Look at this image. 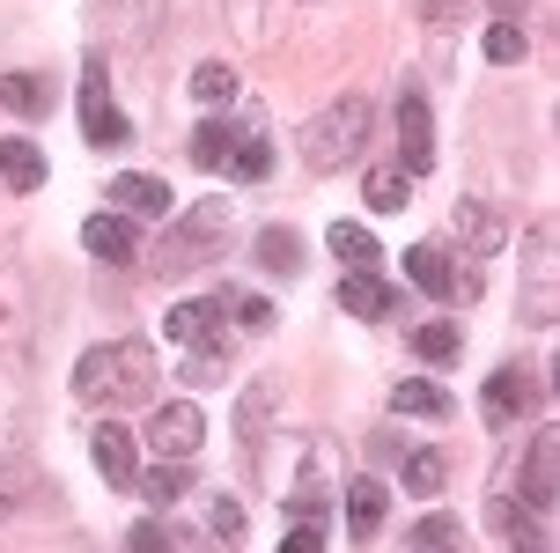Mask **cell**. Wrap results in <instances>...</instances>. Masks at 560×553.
I'll list each match as a JSON object with an SVG mask.
<instances>
[{"label":"cell","mask_w":560,"mask_h":553,"mask_svg":"<svg viewBox=\"0 0 560 553\" xmlns=\"http://www.w3.org/2000/svg\"><path fill=\"white\" fill-rule=\"evenodd\" d=\"M126 553H170L163 525H140V531H133V546H126Z\"/></svg>","instance_id":"39"},{"label":"cell","mask_w":560,"mask_h":553,"mask_svg":"<svg viewBox=\"0 0 560 553\" xmlns=\"http://www.w3.org/2000/svg\"><path fill=\"white\" fill-rule=\"evenodd\" d=\"M82 251H89V258H104V266H133V251H140L133 215H89L82 221Z\"/></svg>","instance_id":"10"},{"label":"cell","mask_w":560,"mask_h":553,"mask_svg":"<svg viewBox=\"0 0 560 553\" xmlns=\"http://www.w3.org/2000/svg\"><path fill=\"white\" fill-rule=\"evenodd\" d=\"M229 148H236V134H229L222 118H207V126L192 134V163L199 170H229Z\"/></svg>","instance_id":"27"},{"label":"cell","mask_w":560,"mask_h":553,"mask_svg":"<svg viewBox=\"0 0 560 553\" xmlns=\"http://www.w3.org/2000/svg\"><path fill=\"white\" fill-rule=\"evenodd\" d=\"M133 487L148 502H155V509H170V502L185 495V465H155V472H133Z\"/></svg>","instance_id":"30"},{"label":"cell","mask_w":560,"mask_h":553,"mask_svg":"<svg viewBox=\"0 0 560 553\" xmlns=\"http://www.w3.org/2000/svg\"><path fill=\"white\" fill-rule=\"evenodd\" d=\"M339 495H347V525L354 531L384 525V487H376V480H339Z\"/></svg>","instance_id":"22"},{"label":"cell","mask_w":560,"mask_h":553,"mask_svg":"<svg viewBox=\"0 0 560 553\" xmlns=\"http://www.w3.org/2000/svg\"><path fill=\"white\" fill-rule=\"evenodd\" d=\"M413 8H420V23L435 30V37H443V30H457V23H465V0H413Z\"/></svg>","instance_id":"34"},{"label":"cell","mask_w":560,"mask_h":553,"mask_svg":"<svg viewBox=\"0 0 560 553\" xmlns=\"http://www.w3.org/2000/svg\"><path fill=\"white\" fill-rule=\"evenodd\" d=\"M362 199L376 207V215H406V199H413V177L398 163H384V170H369L362 177Z\"/></svg>","instance_id":"16"},{"label":"cell","mask_w":560,"mask_h":553,"mask_svg":"<svg viewBox=\"0 0 560 553\" xmlns=\"http://www.w3.org/2000/svg\"><path fill=\"white\" fill-rule=\"evenodd\" d=\"M457 347H465L457 318H435V325H420V332H413V355H420V361H457Z\"/></svg>","instance_id":"25"},{"label":"cell","mask_w":560,"mask_h":553,"mask_svg":"<svg viewBox=\"0 0 560 553\" xmlns=\"http://www.w3.org/2000/svg\"><path fill=\"white\" fill-rule=\"evenodd\" d=\"M96 8H112V30L118 37H148L155 15H163V0H96Z\"/></svg>","instance_id":"26"},{"label":"cell","mask_w":560,"mask_h":553,"mask_svg":"<svg viewBox=\"0 0 560 553\" xmlns=\"http://www.w3.org/2000/svg\"><path fill=\"white\" fill-rule=\"evenodd\" d=\"M229 221H236V199H207V207H192L185 221H170V237H163V266H170V274L199 266V258H207V251L229 237Z\"/></svg>","instance_id":"3"},{"label":"cell","mask_w":560,"mask_h":553,"mask_svg":"<svg viewBox=\"0 0 560 553\" xmlns=\"http://www.w3.org/2000/svg\"><path fill=\"white\" fill-rule=\"evenodd\" d=\"M273 399H280V391H273V384H258V391H252V399H244V428H252V436H258V420L273 414Z\"/></svg>","instance_id":"37"},{"label":"cell","mask_w":560,"mask_h":553,"mask_svg":"<svg viewBox=\"0 0 560 553\" xmlns=\"http://www.w3.org/2000/svg\"><path fill=\"white\" fill-rule=\"evenodd\" d=\"M450 221H457V237H472V251H494V244H502V221L479 215L472 199H457V215H450Z\"/></svg>","instance_id":"29"},{"label":"cell","mask_w":560,"mask_h":553,"mask_svg":"<svg viewBox=\"0 0 560 553\" xmlns=\"http://www.w3.org/2000/svg\"><path fill=\"white\" fill-rule=\"evenodd\" d=\"M192 96H199L207 111L236 104V67H229V59H207V67H192Z\"/></svg>","instance_id":"23"},{"label":"cell","mask_w":560,"mask_h":553,"mask_svg":"<svg viewBox=\"0 0 560 553\" xmlns=\"http://www.w3.org/2000/svg\"><path fill=\"white\" fill-rule=\"evenodd\" d=\"M229 170H236L244 185H258V177L273 170V148H266V140H258V134H244V140H236V148H229Z\"/></svg>","instance_id":"28"},{"label":"cell","mask_w":560,"mask_h":553,"mask_svg":"<svg viewBox=\"0 0 560 553\" xmlns=\"http://www.w3.org/2000/svg\"><path fill=\"white\" fill-rule=\"evenodd\" d=\"M398 170H406V177L435 170V118H428V96H420V89L398 96Z\"/></svg>","instance_id":"6"},{"label":"cell","mask_w":560,"mask_h":553,"mask_svg":"<svg viewBox=\"0 0 560 553\" xmlns=\"http://www.w3.org/2000/svg\"><path fill=\"white\" fill-rule=\"evenodd\" d=\"M392 414H413V420H443L450 414V399L435 384H428V377H398L392 384Z\"/></svg>","instance_id":"19"},{"label":"cell","mask_w":560,"mask_h":553,"mask_svg":"<svg viewBox=\"0 0 560 553\" xmlns=\"http://www.w3.org/2000/svg\"><path fill=\"white\" fill-rule=\"evenodd\" d=\"M450 546H465V525L443 517V509H435V517H420V525L406 531V553H450Z\"/></svg>","instance_id":"21"},{"label":"cell","mask_w":560,"mask_h":553,"mask_svg":"<svg viewBox=\"0 0 560 553\" xmlns=\"http://www.w3.org/2000/svg\"><path fill=\"white\" fill-rule=\"evenodd\" d=\"M406 280L428 288V296H450V258L435 244H413V251H406Z\"/></svg>","instance_id":"24"},{"label":"cell","mask_w":560,"mask_h":553,"mask_svg":"<svg viewBox=\"0 0 560 553\" xmlns=\"http://www.w3.org/2000/svg\"><path fill=\"white\" fill-rule=\"evenodd\" d=\"M89 458H96V472H104L112 487H133V472H140V442H133V428H126L118 414L89 428Z\"/></svg>","instance_id":"7"},{"label":"cell","mask_w":560,"mask_h":553,"mask_svg":"<svg viewBox=\"0 0 560 553\" xmlns=\"http://www.w3.org/2000/svg\"><path fill=\"white\" fill-rule=\"evenodd\" d=\"M214 318H222V303H170L163 332L177 347H199V339H214Z\"/></svg>","instance_id":"18"},{"label":"cell","mask_w":560,"mask_h":553,"mask_svg":"<svg viewBox=\"0 0 560 553\" xmlns=\"http://www.w3.org/2000/svg\"><path fill=\"white\" fill-rule=\"evenodd\" d=\"M325 244H332V258L347 266V274H376V258H384L362 221H332V237H325Z\"/></svg>","instance_id":"15"},{"label":"cell","mask_w":560,"mask_h":553,"mask_svg":"<svg viewBox=\"0 0 560 553\" xmlns=\"http://www.w3.org/2000/svg\"><path fill=\"white\" fill-rule=\"evenodd\" d=\"M509 531H516V553H553V546H546V531H524V525H509Z\"/></svg>","instance_id":"40"},{"label":"cell","mask_w":560,"mask_h":553,"mask_svg":"<svg viewBox=\"0 0 560 553\" xmlns=\"http://www.w3.org/2000/svg\"><path fill=\"white\" fill-rule=\"evenodd\" d=\"M82 134H89V148H126V140H133L126 111H118L112 89H104V59L82 67Z\"/></svg>","instance_id":"4"},{"label":"cell","mask_w":560,"mask_h":553,"mask_svg":"<svg viewBox=\"0 0 560 553\" xmlns=\"http://www.w3.org/2000/svg\"><path fill=\"white\" fill-rule=\"evenodd\" d=\"M524 8H532V0H494V15H502V23H516Z\"/></svg>","instance_id":"41"},{"label":"cell","mask_w":560,"mask_h":553,"mask_svg":"<svg viewBox=\"0 0 560 553\" xmlns=\"http://www.w3.org/2000/svg\"><path fill=\"white\" fill-rule=\"evenodd\" d=\"M524 53H532L524 23H494V30H487V59H494V67H516Z\"/></svg>","instance_id":"31"},{"label":"cell","mask_w":560,"mask_h":553,"mask_svg":"<svg viewBox=\"0 0 560 553\" xmlns=\"http://www.w3.org/2000/svg\"><path fill=\"white\" fill-rule=\"evenodd\" d=\"M148 442L163 450V465H185L199 442H207V414H199L192 399H170V406H155V420H148Z\"/></svg>","instance_id":"5"},{"label":"cell","mask_w":560,"mask_h":553,"mask_svg":"<svg viewBox=\"0 0 560 553\" xmlns=\"http://www.w3.org/2000/svg\"><path fill=\"white\" fill-rule=\"evenodd\" d=\"M362 140H369V96H332L303 126V163L310 170H347L362 155Z\"/></svg>","instance_id":"2"},{"label":"cell","mask_w":560,"mask_h":553,"mask_svg":"<svg viewBox=\"0 0 560 553\" xmlns=\"http://www.w3.org/2000/svg\"><path fill=\"white\" fill-rule=\"evenodd\" d=\"M236 318H244V332H266V325H273V303H258V296H236Z\"/></svg>","instance_id":"38"},{"label":"cell","mask_w":560,"mask_h":553,"mask_svg":"<svg viewBox=\"0 0 560 553\" xmlns=\"http://www.w3.org/2000/svg\"><path fill=\"white\" fill-rule=\"evenodd\" d=\"M258 266H266V274H295V266H303V237L280 229V221H266V229H258Z\"/></svg>","instance_id":"20"},{"label":"cell","mask_w":560,"mask_h":553,"mask_svg":"<svg viewBox=\"0 0 560 553\" xmlns=\"http://www.w3.org/2000/svg\"><path fill=\"white\" fill-rule=\"evenodd\" d=\"M214 539H229V546L244 539V502H236V495H222V502H214Z\"/></svg>","instance_id":"35"},{"label":"cell","mask_w":560,"mask_h":553,"mask_svg":"<svg viewBox=\"0 0 560 553\" xmlns=\"http://www.w3.org/2000/svg\"><path fill=\"white\" fill-rule=\"evenodd\" d=\"M112 199L126 207V215H170V185L163 177H140V170H126V177H112Z\"/></svg>","instance_id":"13"},{"label":"cell","mask_w":560,"mask_h":553,"mask_svg":"<svg viewBox=\"0 0 560 553\" xmlns=\"http://www.w3.org/2000/svg\"><path fill=\"white\" fill-rule=\"evenodd\" d=\"M185 377H192V384H229V355L214 347V339H199L192 361H185Z\"/></svg>","instance_id":"32"},{"label":"cell","mask_w":560,"mask_h":553,"mask_svg":"<svg viewBox=\"0 0 560 553\" xmlns=\"http://www.w3.org/2000/svg\"><path fill=\"white\" fill-rule=\"evenodd\" d=\"M74 399L82 406H140V399H155V347H140V339H112V347H89L74 361Z\"/></svg>","instance_id":"1"},{"label":"cell","mask_w":560,"mask_h":553,"mask_svg":"<svg viewBox=\"0 0 560 553\" xmlns=\"http://www.w3.org/2000/svg\"><path fill=\"white\" fill-rule=\"evenodd\" d=\"M524 318L538 332L560 318V288H553V221H538L532 229V296H524Z\"/></svg>","instance_id":"8"},{"label":"cell","mask_w":560,"mask_h":553,"mask_svg":"<svg viewBox=\"0 0 560 553\" xmlns=\"http://www.w3.org/2000/svg\"><path fill=\"white\" fill-rule=\"evenodd\" d=\"M0 177H8L15 193H37V185H45V155H37V140H23V134L0 140Z\"/></svg>","instance_id":"14"},{"label":"cell","mask_w":560,"mask_h":553,"mask_svg":"<svg viewBox=\"0 0 560 553\" xmlns=\"http://www.w3.org/2000/svg\"><path fill=\"white\" fill-rule=\"evenodd\" d=\"M0 104L15 111V118H45L52 111V82L45 74H0Z\"/></svg>","instance_id":"17"},{"label":"cell","mask_w":560,"mask_h":553,"mask_svg":"<svg viewBox=\"0 0 560 553\" xmlns=\"http://www.w3.org/2000/svg\"><path fill=\"white\" fill-rule=\"evenodd\" d=\"M560 502V436L546 428V436H532V465H524V509L532 517H553Z\"/></svg>","instance_id":"9"},{"label":"cell","mask_w":560,"mask_h":553,"mask_svg":"<svg viewBox=\"0 0 560 553\" xmlns=\"http://www.w3.org/2000/svg\"><path fill=\"white\" fill-rule=\"evenodd\" d=\"M339 310H347V318H392L398 288L376 280V274H339Z\"/></svg>","instance_id":"11"},{"label":"cell","mask_w":560,"mask_h":553,"mask_svg":"<svg viewBox=\"0 0 560 553\" xmlns=\"http://www.w3.org/2000/svg\"><path fill=\"white\" fill-rule=\"evenodd\" d=\"M280 553H325V525H295L280 539Z\"/></svg>","instance_id":"36"},{"label":"cell","mask_w":560,"mask_h":553,"mask_svg":"<svg viewBox=\"0 0 560 553\" xmlns=\"http://www.w3.org/2000/svg\"><path fill=\"white\" fill-rule=\"evenodd\" d=\"M406 487H413V495H435V487H443V458H435V450H413V458H406Z\"/></svg>","instance_id":"33"},{"label":"cell","mask_w":560,"mask_h":553,"mask_svg":"<svg viewBox=\"0 0 560 553\" xmlns=\"http://www.w3.org/2000/svg\"><path fill=\"white\" fill-rule=\"evenodd\" d=\"M538 399H546V384H532L524 369H494V377H487V414L494 420H516L524 406H538Z\"/></svg>","instance_id":"12"}]
</instances>
